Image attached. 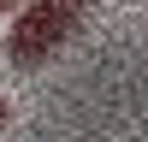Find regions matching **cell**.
Instances as JSON below:
<instances>
[{
	"label": "cell",
	"mask_w": 148,
	"mask_h": 142,
	"mask_svg": "<svg viewBox=\"0 0 148 142\" xmlns=\"http://www.w3.org/2000/svg\"><path fill=\"white\" fill-rule=\"evenodd\" d=\"M6 6H18V0H0V12H6Z\"/></svg>",
	"instance_id": "2"
},
{
	"label": "cell",
	"mask_w": 148,
	"mask_h": 142,
	"mask_svg": "<svg viewBox=\"0 0 148 142\" xmlns=\"http://www.w3.org/2000/svg\"><path fill=\"white\" fill-rule=\"evenodd\" d=\"M0 118H6V106H0Z\"/></svg>",
	"instance_id": "3"
},
{
	"label": "cell",
	"mask_w": 148,
	"mask_h": 142,
	"mask_svg": "<svg viewBox=\"0 0 148 142\" xmlns=\"http://www.w3.org/2000/svg\"><path fill=\"white\" fill-rule=\"evenodd\" d=\"M77 6H83V0H36V6L18 18V30H12V65H18V71H36L71 30H77V18H83Z\"/></svg>",
	"instance_id": "1"
}]
</instances>
